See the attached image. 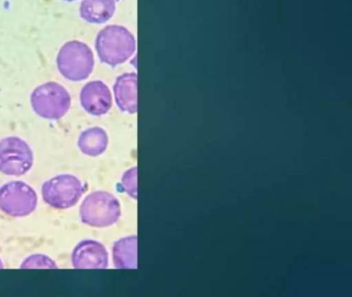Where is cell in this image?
I'll return each mask as SVG.
<instances>
[{
    "instance_id": "obj_1",
    "label": "cell",
    "mask_w": 352,
    "mask_h": 297,
    "mask_svg": "<svg viewBox=\"0 0 352 297\" xmlns=\"http://www.w3.org/2000/svg\"><path fill=\"white\" fill-rule=\"evenodd\" d=\"M96 50L102 63L115 67L133 55L135 38L125 27L110 25L102 29L96 36Z\"/></svg>"
},
{
    "instance_id": "obj_2",
    "label": "cell",
    "mask_w": 352,
    "mask_h": 297,
    "mask_svg": "<svg viewBox=\"0 0 352 297\" xmlns=\"http://www.w3.org/2000/svg\"><path fill=\"white\" fill-rule=\"evenodd\" d=\"M121 217V204L110 192L96 191L86 196L80 206L84 224L96 228L112 226Z\"/></svg>"
},
{
    "instance_id": "obj_3",
    "label": "cell",
    "mask_w": 352,
    "mask_h": 297,
    "mask_svg": "<svg viewBox=\"0 0 352 297\" xmlns=\"http://www.w3.org/2000/svg\"><path fill=\"white\" fill-rule=\"evenodd\" d=\"M57 67L63 78L72 82H81L94 72L92 50L80 41H67L57 55Z\"/></svg>"
},
{
    "instance_id": "obj_4",
    "label": "cell",
    "mask_w": 352,
    "mask_h": 297,
    "mask_svg": "<svg viewBox=\"0 0 352 297\" xmlns=\"http://www.w3.org/2000/svg\"><path fill=\"white\" fill-rule=\"evenodd\" d=\"M30 101L34 113L47 120L65 117L72 104L71 95L67 89L55 82H48L34 89Z\"/></svg>"
},
{
    "instance_id": "obj_5",
    "label": "cell",
    "mask_w": 352,
    "mask_h": 297,
    "mask_svg": "<svg viewBox=\"0 0 352 297\" xmlns=\"http://www.w3.org/2000/svg\"><path fill=\"white\" fill-rule=\"evenodd\" d=\"M85 192L83 183L73 175H59L42 186L43 199L51 208L67 210L73 208Z\"/></svg>"
},
{
    "instance_id": "obj_6",
    "label": "cell",
    "mask_w": 352,
    "mask_h": 297,
    "mask_svg": "<svg viewBox=\"0 0 352 297\" xmlns=\"http://www.w3.org/2000/svg\"><path fill=\"white\" fill-rule=\"evenodd\" d=\"M38 206V194L22 181H12L0 187V210L14 218L30 216Z\"/></svg>"
},
{
    "instance_id": "obj_7",
    "label": "cell",
    "mask_w": 352,
    "mask_h": 297,
    "mask_svg": "<svg viewBox=\"0 0 352 297\" xmlns=\"http://www.w3.org/2000/svg\"><path fill=\"white\" fill-rule=\"evenodd\" d=\"M34 161V152L25 140L17 136L0 140V173L21 177L32 168Z\"/></svg>"
},
{
    "instance_id": "obj_8",
    "label": "cell",
    "mask_w": 352,
    "mask_h": 297,
    "mask_svg": "<svg viewBox=\"0 0 352 297\" xmlns=\"http://www.w3.org/2000/svg\"><path fill=\"white\" fill-rule=\"evenodd\" d=\"M72 263L76 270H104L109 266V253L100 241L84 239L74 249Z\"/></svg>"
},
{
    "instance_id": "obj_9",
    "label": "cell",
    "mask_w": 352,
    "mask_h": 297,
    "mask_svg": "<svg viewBox=\"0 0 352 297\" xmlns=\"http://www.w3.org/2000/svg\"><path fill=\"white\" fill-rule=\"evenodd\" d=\"M80 101L88 113L100 117L106 115L112 107V93L102 80H92L82 88Z\"/></svg>"
},
{
    "instance_id": "obj_10",
    "label": "cell",
    "mask_w": 352,
    "mask_h": 297,
    "mask_svg": "<svg viewBox=\"0 0 352 297\" xmlns=\"http://www.w3.org/2000/svg\"><path fill=\"white\" fill-rule=\"evenodd\" d=\"M115 100L119 109L125 113L138 111V76L135 72H127L117 78L114 85Z\"/></svg>"
},
{
    "instance_id": "obj_11",
    "label": "cell",
    "mask_w": 352,
    "mask_h": 297,
    "mask_svg": "<svg viewBox=\"0 0 352 297\" xmlns=\"http://www.w3.org/2000/svg\"><path fill=\"white\" fill-rule=\"evenodd\" d=\"M113 262L119 270L138 267V237L129 235L115 241L112 249Z\"/></svg>"
},
{
    "instance_id": "obj_12",
    "label": "cell",
    "mask_w": 352,
    "mask_h": 297,
    "mask_svg": "<svg viewBox=\"0 0 352 297\" xmlns=\"http://www.w3.org/2000/svg\"><path fill=\"white\" fill-rule=\"evenodd\" d=\"M116 10L115 0H83L80 6V14L86 22L104 24L108 22Z\"/></svg>"
},
{
    "instance_id": "obj_13",
    "label": "cell",
    "mask_w": 352,
    "mask_h": 297,
    "mask_svg": "<svg viewBox=\"0 0 352 297\" xmlns=\"http://www.w3.org/2000/svg\"><path fill=\"white\" fill-rule=\"evenodd\" d=\"M108 144V133L104 128L100 127H91L84 130L78 140L80 151L89 157H98L104 154Z\"/></svg>"
},
{
    "instance_id": "obj_14",
    "label": "cell",
    "mask_w": 352,
    "mask_h": 297,
    "mask_svg": "<svg viewBox=\"0 0 352 297\" xmlns=\"http://www.w3.org/2000/svg\"><path fill=\"white\" fill-rule=\"evenodd\" d=\"M21 268L23 270H34V268H47V270H57L56 262L51 259L49 256L44 254H34L26 258L21 264Z\"/></svg>"
},
{
    "instance_id": "obj_15",
    "label": "cell",
    "mask_w": 352,
    "mask_h": 297,
    "mask_svg": "<svg viewBox=\"0 0 352 297\" xmlns=\"http://www.w3.org/2000/svg\"><path fill=\"white\" fill-rule=\"evenodd\" d=\"M121 187L133 199H138V168L133 167L125 171L121 179Z\"/></svg>"
},
{
    "instance_id": "obj_16",
    "label": "cell",
    "mask_w": 352,
    "mask_h": 297,
    "mask_svg": "<svg viewBox=\"0 0 352 297\" xmlns=\"http://www.w3.org/2000/svg\"><path fill=\"white\" fill-rule=\"evenodd\" d=\"M1 268H3V260L0 259V270H1Z\"/></svg>"
},
{
    "instance_id": "obj_17",
    "label": "cell",
    "mask_w": 352,
    "mask_h": 297,
    "mask_svg": "<svg viewBox=\"0 0 352 297\" xmlns=\"http://www.w3.org/2000/svg\"><path fill=\"white\" fill-rule=\"evenodd\" d=\"M63 1L72 2V1H76V0H63Z\"/></svg>"
}]
</instances>
